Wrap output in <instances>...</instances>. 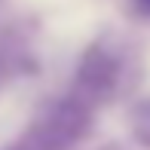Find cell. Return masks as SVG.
Here are the masks:
<instances>
[{
	"instance_id": "6da1fadb",
	"label": "cell",
	"mask_w": 150,
	"mask_h": 150,
	"mask_svg": "<svg viewBox=\"0 0 150 150\" xmlns=\"http://www.w3.org/2000/svg\"><path fill=\"white\" fill-rule=\"evenodd\" d=\"M89 129H92V107H86L83 101L67 95V98L49 101L43 107L31 138L43 150H67L71 144L83 141L89 135Z\"/></svg>"
},
{
	"instance_id": "7a4b0ae2",
	"label": "cell",
	"mask_w": 150,
	"mask_h": 150,
	"mask_svg": "<svg viewBox=\"0 0 150 150\" xmlns=\"http://www.w3.org/2000/svg\"><path fill=\"white\" fill-rule=\"evenodd\" d=\"M120 83V55L104 43H92L83 52L74 77V98L86 107H95L98 101H107Z\"/></svg>"
},
{
	"instance_id": "3957f363",
	"label": "cell",
	"mask_w": 150,
	"mask_h": 150,
	"mask_svg": "<svg viewBox=\"0 0 150 150\" xmlns=\"http://www.w3.org/2000/svg\"><path fill=\"white\" fill-rule=\"evenodd\" d=\"M132 135H135V141L141 147L150 150V98H144L132 110Z\"/></svg>"
},
{
	"instance_id": "277c9868",
	"label": "cell",
	"mask_w": 150,
	"mask_h": 150,
	"mask_svg": "<svg viewBox=\"0 0 150 150\" xmlns=\"http://www.w3.org/2000/svg\"><path fill=\"white\" fill-rule=\"evenodd\" d=\"M132 6H135V12H138V16L150 18V0H132Z\"/></svg>"
},
{
	"instance_id": "5b68a950",
	"label": "cell",
	"mask_w": 150,
	"mask_h": 150,
	"mask_svg": "<svg viewBox=\"0 0 150 150\" xmlns=\"http://www.w3.org/2000/svg\"><path fill=\"white\" fill-rule=\"evenodd\" d=\"M9 150H43V147H40V144H37V141H34V138H31V135H28V138H25V141H22V144H16V147H9Z\"/></svg>"
}]
</instances>
